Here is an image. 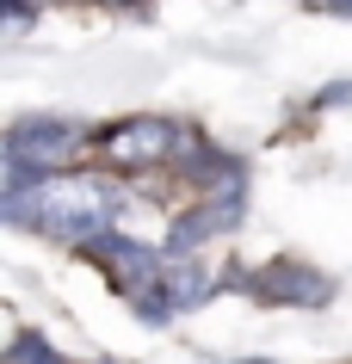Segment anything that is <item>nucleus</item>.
<instances>
[{
	"label": "nucleus",
	"mask_w": 352,
	"mask_h": 364,
	"mask_svg": "<svg viewBox=\"0 0 352 364\" xmlns=\"http://www.w3.org/2000/svg\"><path fill=\"white\" fill-rule=\"evenodd\" d=\"M124 204L112 179H93V173H50L31 192H0V216L13 229H38L50 241H87L112 223V210Z\"/></svg>",
	"instance_id": "nucleus-1"
},
{
	"label": "nucleus",
	"mask_w": 352,
	"mask_h": 364,
	"mask_svg": "<svg viewBox=\"0 0 352 364\" xmlns=\"http://www.w3.org/2000/svg\"><path fill=\"white\" fill-rule=\"evenodd\" d=\"M75 154H87V130L80 124H68V117H19L6 130V192L43 186Z\"/></svg>",
	"instance_id": "nucleus-2"
},
{
	"label": "nucleus",
	"mask_w": 352,
	"mask_h": 364,
	"mask_svg": "<svg viewBox=\"0 0 352 364\" xmlns=\"http://www.w3.org/2000/svg\"><path fill=\"white\" fill-rule=\"evenodd\" d=\"M229 290L254 296L272 309H328L334 303V278L303 266V259H266V266H241L229 272Z\"/></svg>",
	"instance_id": "nucleus-3"
},
{
	"label": "nucleus",
	"mask_w": 352,
	"mask_h": 364,
	"mask_svg": "<svg viewBox=\"0 0 352 364\" xmlns=\"http://www.w3.org/2000/svg\"><path fill=\"white\" fill-rule=\"evenodd\" d=\"M80 259L87 266H99L105 278H112L117 296H149V290H161V278H167V259H161L149 241H130V235H112V229H99L80 241Z\"/></svg>",
	"instance_id": "nucleus-4"
},
{
	"label": "nucleus",
	"mask_w": 352,
	"mask_h": 364,
	"mask_svg": "<svg viewBox=\"0 0 352 364\" xmlns=\"http://www.w3.org/2000/svg\"><path fill=\"white\" fill-rule=\"evenodd\" d=\"M186 136L174 117H124V124H112V130L99 136L93 149L105 167H167V161H179V149H186Z\"/></svg>",
	"instance_id": "nucleus-5"
},
{
	"label": "nucleus",
	"mask_w": 352,
	"mask_h": 364,
	"mask_svg": "<svg viewBox=\"0 0 352 364\" xmlns=\"http://www.w3.org/2000/svg\"><path fill=\"white\" fill-rule=\"evenodd\" d=\"M241 216H247V186H241V192H204V204L186 210V216L174 223L167 253L186 259V253H198L204 241H216V235H235V229H241Z\"/></svg>",
	"instance_id": "nucleus-6"
},
{
	"label": "nucleus",
	"mask_w": 352,
	"mask_h": 364,
	"mask_svg": "<svg viewBox=\"0 0 352 364\" xmlns=\"http://www.w3.org/2000/svg\"><path fill=\"white\" fill-rule=\"evenodd\" d=\"M161 290H167V303L186 315V309H204V303L216 296V278H210L204 266H192V253H186V259H174V266H167Z\"/></svg>",
	"instance_id": "nucleus-7"
},
{
	"label": "nucleus",
	"mask_w": 352,
	"mask_h": 364,
	"mask_svg": "<svg viewBox=\"0 0 352 364\" xmlns=\"http://www.w3.org/2000/svg\"><path fill=\"white\" fill-rule=\"evenodd\" d=\"M0 364H80V358L56 352L50 333H13V346H6V358H0Z\"/></svg>",
	"instance_id": "nucleus-8"
},
{
	"label": "nucleus",
	"mask_w": 352,
	"mask_h": 364,
	"mask_svg": "<svg viewBox=\"0 0 352 364\" xmlns=\"http://www.w3.org/2000/svg\"><path fill=\"white\" fill-rule=\"evenodd\" d=\"M43 0H6V31H13V38H19L25 25H31V13H38Z\"/></svg>",
	"instance_id": "nucleus-9"
},
{
	"label": "nucleus",
	"mask_w": 352,
	"mask_h": 364,
	"mask_svg": "<svg viewBox=\"0 0 352 364\" xmlns=\"http://www.w3.org/2000/svg\"><path fill=\"white\" fill-rule=\"evenodd\" d=\"M112 6H149V0H112Z\"/></svg>",
	"instance_id": "nucleus-10"
},
{
	"label": "nucleus",
	"mask_w": 352,
	"mask_h": 364,
	"mask_svg": "<svg viewBox=\"0 0 352 364\" xmlns=\"http://www.w3.org/2000/svg\"><path fill=\"white\" fill-rule=\"evenodd\" d=\"M241 364H272V358H241Z\"/></svg>",
	"instance_id": "nucleus-11"
}]
</instances>
